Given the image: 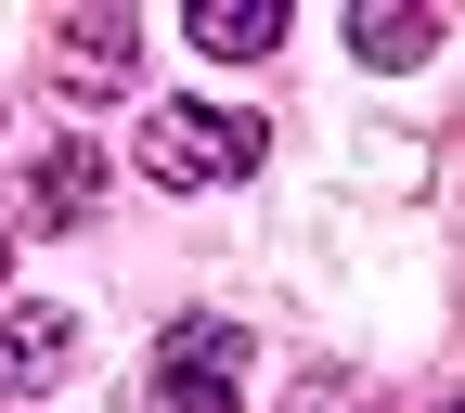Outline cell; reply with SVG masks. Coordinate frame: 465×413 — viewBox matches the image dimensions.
Listing matches in <instances>:
<instances>
[{
	"label": "cell",
	"instance_id": "6",
	"mask_svg": "<svg viewBox=\"0 0 465 413\" xmlns=\"http://www.w3.org/2000/svg\"><path fill=\"white\" fill-rule=\"evenodd\" d=\"M26 207H65V220H78V207H91V155H78V143L39 155V168H26Z\"/></svg>",
	"mask_w": 465,
	"mask_h": 413
},
{
	"label": "cell",
	"instance_id": "7",
	"mask_svg": "<svg viewBox=\"0 0 465 413\" xmlns=\"http://www.w3.org/2000/svg\"><path fill=\"white\" fill-rule=\"evenodd\" d=\"M65 65H78V78H116V65H130V26H116V14H91V26L65 39Z\"/></svg>",
	"mask_w": 465,
	"mask_h": 413
},
{
	"label": "cell",
	"instance_id": "4",
	"mask_svg": "<svg viewBox=\"0 0 465 413\" xmlns=\"http://www.w3.org/2000/svg\"><path fill=\"white\" fill-rule=\"evenodd\" d=\"M284 14L272 0H194V52H220V65H246V52H272Z\"/></svg>",
	"mask_w": 465,
	"mask_h": 413
},
{
	"label": "cell",
	"instance_id": "1",
	"mask_svg": "<svg viewBox=\"0 0 465 413\" xmlns=\"http://www.w3.org/2000/svg\"><path fill=\"white\" fill-rule=\"evenodd\" d=\"M143 168H155L168 194L246 182V168H259V116H220V103H155V116H143Z\"/></svg>",
	"mask_w": 465,
	"mask_h": 413
},
{
	"label": "cell",
	"instance_id": "2",
	"mask_svg": "<svg viewBox=\"0 0 465 413\" xmlns=\"http://www.w3.org/2000/svg\"><path fill=\"white\" fill-rule=\"evenodd\" d=\"M246 375V323H168L155 336V413H232Z\"/></svg>",
	"mask_w": 465,
	"mask_h": 413
},
{
	"label": "cell",
	"instance_id": "5",
	"mask_svg": "<svg viewBox=\"0 0 465 413\" xmlns=\"http://www.w3.org/2000/svg\"><path fill=\"white\" fill-rule=\"evenodd\" d=\"M65 349H78V336H65V310H26L14 336H0V375H14V388H39V375H65Z\"/></svg>",
	"mask_w": 465,
	"mask_h": 413
},
{
	"label": "cell",
	"instance_id": "3",
	"mask_svg": "<svg viewBox=\"0 0 465 413\" xmlns=\"http://www.w3.org/2000/svg\"><path fill=\"white\" fill-rule=\"evenodd\" d=\"M349 52H362V65H427V52H440V14H427V0H388V14H349Z\"/></svg>",
	"mask_w": 465,
	"mask_h": 413
}]
</instances>
